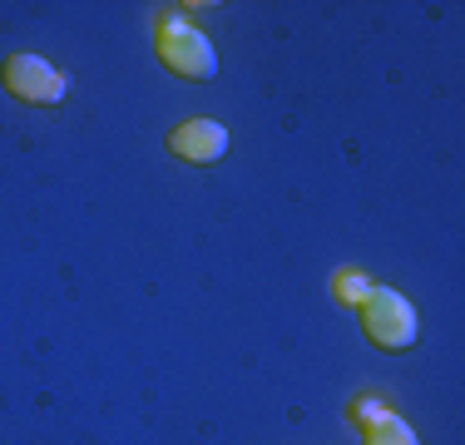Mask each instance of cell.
Instances as JSON below:
<instances>
[{"mask_svg":"<svg viewBox=\"0 0 465 445\" xmlns=\"http://www.w3.org/2000/svg\"><path fill=\"white\" fill-rule=\"evenodd\" d=\"M371 277L367 272H337V302L341 307H367V297H371Z\"/></svg>","mask_w":465,"mask_h":445,"instance_id":"6","label":"cell"},{"mask_svg":"<svg viewBox=\"0 0 465 445\" xmlns=\"http://www.w3.org/2000/svg\"><path fill=\"white\" fill-rule=\"evenodd\" d=\"M361 321H367V337L381 351H406V347H416V337H420L416 307L406 302L396 287H371L367 307H361Z\"/></svg>","mask_w":465,"mask_h":445,"instance_id":"2","label":"cell"},{"mask_svg":"<svg viewBox=\"0 0 465 445\" xmlns=\"http://www.w3.org/2000/svg\"><path fill=\"white\" fill-rule=\"evenodd\" d=\"M169 149L183 163H218L228 153V129L218 119H188V124L169 134Z\"/></svg>","mask_w":465,"mask_h":445,"instance_id":"4","label":"cell"},{"mask_svg":"<svg viewBox=\"0 0 465 445\" xmlns=\"http://www.w3.org/2000/svg\"><path fill=\"white\" fill-rule=\"evenodd\" d=\"M351 420L361 426L367 445H420V440H416V430L406 426V420L396 416V410L386 406L381 396H361L357 406H351Z\"/></svg>","mask_w":465,"mask_h":445,"instance_id":"5","label":"cell"},{"mask_svg":"<svg viewBox=\"0 0 465 445\" xmlns=\"http://www.w3.org/2000/svg\"><path fill=\"white\" fill-rule=\"evenodd\" d=\"M0 74H5V89L20 104H60L70 94V80L50 60H40V54H10Z\"/></svg>","mask_w":465,"mask_h":445,"instance_id":"3","label":"cell"},{"mask_svg":"<svg viewBox=\"0 0 465 445\" xmlns=\"http://www.w3.org/2000/svg\"><path fill=\"white\" fill-rule=\"evenodd\" d=\"M153 44H159V60L169 64L173 74H183V80H213L218 74L213 40H208L188 15H179V10H163V15L153 20Z\"/></svg>","mask_w":465,"mask_h":445,"instance_id":"1","label":"cell"}]
</instances>
